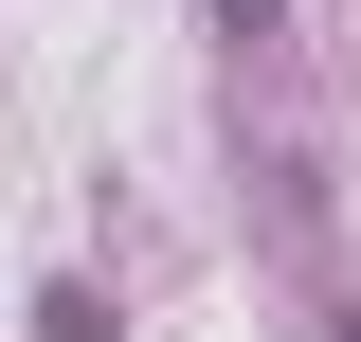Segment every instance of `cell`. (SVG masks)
Instances as JSON below:
<instances>
[{
  "label": "cell",
  "instance_id": "1",
  "mask_svg": "<svg viewBox=\"0 0 361 342\" xmlns=\"http://www.w3.org/2000/svg\"><path fill=\"white\" fill-rule=\"evenodd\" d=\"M37 342H109V289H37Z\"/></svg>",
  "mask_w": 361,
  "mask_h": 342
},
{
  "label": "cell",
  "instance_id": "2",
  "mask_svg": "<svg viewBox=\"0 0 361 342\" xmlns=\"http://www.w3.org/2000/svg\"><path fill=\"white\" fill-rule=\"evenodd\" d=\"M217 18H235V37H271V18H289V0H217Z\"/></svg>",
  "mask_w": 361,
  "mask_h": 342
}]
</instances>
